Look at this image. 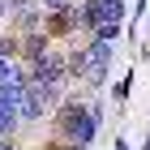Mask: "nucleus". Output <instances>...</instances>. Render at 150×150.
I'll return each mask as SVG.
<instances>
[{"mask_svg":"<svg viewBox=\"0 0 150 150\" xmlns=\"http://www.w3.org/2000/svg\"><path fill=\"white\" fill-rule=\"evenodd\" d=\"M107 69H112V43L90 39V47H86V73H81V77H90L94 86H103V81H107Z\"/></svg>","mask_w":150,"mask_h":150,"instance_id":"20e7f679","label":"nucleus"},{"mask_svg":"<svg viewBox=\"0 0 150 150\" xmlns=\"http://www.w3.org/2000/svg\"><path fill=\"white\" fill-rule=\"evenodd\" d=\"M47 30V35H73V9H64V13H52L47 22H39Z\"/></svg>","mask_w":150,"mask_h":150,"instance_id":"423d86ee","label":"nucleus"},{"mask_svg":"<svg viewBox=\"0 0 150 150\" xmlns=\"http://www.w3.org/2000/svg\"><path fill=\"white\" fill-rule=\"evenodd\" d=\"M99 120H103V112L94 103H86V99H64L60 103V116H56L60 137L69 142V146H90L94 133H99Z\"/></svg>","mask_w":150,"mask_h":150,"instance_id":"f257e3e1","label":"nucleus"},{"mask_svg":"<svg viewBox=\"0 0 150 150\" xmlns=\"http://www.w3.org/2000/svg\"><path fill=\"white\" fill-rule=\"evenodd\" d=\"M47 39H52V35H47L43 26H35V30H26V39H17V52L26 56V64H30V60H39V56L47 52Z\"/></svg>","mask_w":150,"mask_h":150,"instance_id":"39448f33","label":"nucleus"},{"mask_svg":"<svg viewBox=\"0 0 150 150\" xmlns=\"http://www.w3.org/2000/svg\"><path fill=\"white\" fill-rule=\"evenodd\" d=\"M60 99V90H52V86H43V81H26L22 99H17V116L22 120H39V116H47V107Z\"/></svg>","mask_w":150,"mask_h":150,"instance_id":"7ed1b4c3","label":"nucleus"},{"mask_svg":"<svg viewBox=\"0 0 150 150\" xmlns=\"http://www.w3.org/2000/svg\"><path fill=\"white\" fill-rule=\"evenodd\" d=\"M17 125H22L17 107H4V103H0V137H13V133H17Z\"/></svg>","mask_w":150,"mask_h":150,"instance_id":"0eeeda50","label":"nucleus"},{"mask_svg":"<svg viewBox=\"0 0 150 150\" xmlns=\"http://www.w3.org/2000/svg\"><path fill=\"white\" fill-rule=\"evenodd\" d=\"M142 150H150V142H146V146H142Z\"/></svg>","mask_w":150,"mask_h":150,"instance_id":"4468645a","label":"nucleus"},{"mask_svg":"<svg viewBox=\"0 0 150 150\" xmlns=\"http://www.w3.org/2000/svg\"><path fill=\"white\" fill-rule=\"evenodd\" d=\"M4 13H9V0H0V17H4Z\"/></svg>","mask_w":150,"mask_h":150,"instance_id":"f8f14e48","label":"nucleus"},{"mask_svg":"<svg viewBox=\"0 0 150 150\" xmlns=\"http://www.w3.org/2000/svg\"><path fill=\"white\" fill-rule=\"evenodd\" d=\"M0 56H4V60L17 56V39H13V35H0Z\"/></svg>","mask_w":150,"mask_h":150,"instance_id":"6e6552de","label":"nucleus"},{"mask_svg":"<svg viewBox=\"0 0 150 150\" xmlns=\"http://www.w3.org/2000/svg\"><path fill=\"white\" fill-rule=\"evenodd\" d=\"M26 81H43V86H52V90H60V94H64V81H69L64 56H52V52H43L39 60H30V69H26Z\"/></svg>","mask_w":150,"mask_h":150,"instance_id":"f03ea898","label":"nucleus"},{"mask_svg":"<svg viewBox=\"0 0 150 150\" xmlns=\"http://www.w3.org/2000/svg\"><path fill=\"white\" fill-rule=\"evenodd\" d=\"M47 13H64V9H73V0H39Z\"/></svg>","mask_w":150,"mask_h":150,"instance_id":"1a4fd4ad","label":"nucleus"},{"mask_svg":"<svg viewBox=\"0 0 150 150\" xmlns=\"http://www.w3.org/2000/svg\"><path fill=\"white\" fill-rule=\"evenodd\" d=\"M47 150H73V146H69V142H64V146H47Z\"/></svg>","mask_w":150,"mask_h":150,"instance_id":"ddd939ff","label":"nucleus"},{"mask_svg":"<svg viewBox=\"0 0 150 150\" xmlns=\"http://www.w3.org/2000/svg\"><path fill=\"white\" fill-rule=\"evenodd\" d=\"M13 73H17V69H13V60H4V56H0V81H9Z\"/></svg>","mask_w":150,"mask_h":150,"instance_id":"9d476101","label":"nucleus"},{"mask_svg":"<svg viewBox=\"0 0 150 150\" xmlns=\"http://www.w3.org/2000/svg\"><path fill=\"white\" fill-rule=\"evenodd\" d=\"M0 150H13V142H9V137H0Z\"/></svg>","mask_w":150,"mask_h":150,"instance_id":"9b49d317","label":"nucleus"}]
</instances>
